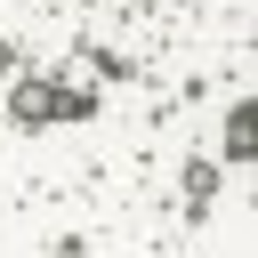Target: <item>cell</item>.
Segmentation results:
<instances>
[{"instance_id": "cell-1", "label": "cell", "mask_w": 258, "mask_h": 258, "mask_svg": "<svg viewBox=\"0 0 258 258\" xmlns=\"http://www.w3.org/2000/svg\"><path fill=\"white\" fill-rule=\"evenodd\" d=\"M250 145H258V137H250V113H234V121H226V153L250 161Z\"/></svg>"}]
</instances>
